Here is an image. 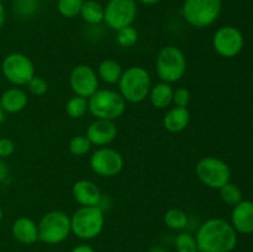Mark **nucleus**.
Segmentation results:
<instances>
[{
    "mask_svg": "<svg viewBox=\"0 0 253 252\" xmlns=\"http://www.w3.org/2000/svg\"><path fill=\"white\" fill-rule=\"evenodd\" d=\"M195 240L199 252H231L237 245V232L231 222L211 217L198 227Z\"/></svg>",
    "mask_w": 253,
    "mask_h": 252,
    "instance_id": "obj_1",
    "label": "nucleus"
},
{
    "mask_svg": "<svg viewBox=\"0 0 253 252\" xmlns=\"http://www.w3.org/2000/svg\"><path fill=\"white\" fill-rule=\"evenodd\" d=\"M119 84V93L126 103L138 104L148 98L152 88L150 72L141 66H131L123 71Z\"/></svg>",
    "mask_w": 253,
    "mask_h": 252,
    "instance_id": "obj_2",
    "label": "nucleus"
},
{
    "mask_svg": "<svg viewBox=\"0 0 253 252\" xmlns=\"http://www.w3.org/2000/svg\"><path fill=\"white\" fill-rule=\"evenodd\" d=\"M222 11V0H184L182 16L194 29H208L217 21Z\"/></svg>",
    "mask_w": 253,
    "mask_h": 252,
    "instance_id": "obj_3",
    "label": "nucleus"
},
{
    "mask_svg": "<svg viewBox=\"0 0 253 252\" xmlns=\"http://www.w3.org/2000/svg\"><path fill=\"white\" fill-rule=\"evenodd\" d=\"M156 73L161 82L177 83L187 73V57L177 46L162 47L156 57Z\"/></svg>",
    "mask_w": 253,
    "mask_h": 252,
    "instance_id": "obj_4",
    "label": "nucleus"
},
{
    "mask_svg": "<svg viewBox=\"0 0 253 252\" xmlns=\"http://www.w3.org/2000/svg\"><path fill=\"white\" fill-rule=\"evenodd\" d=\"M105 225L104 210L99 207H81L71 216V231L81 240L96 239Z\"/></svg>",
    "mask_w": 253,
    "mask_h": 252,
    "instance_id": "obj_5",
    "label": "nucleus"
},
{
    "mask_svg": "<svg viewBox=\"0 0 253 252\" xmlns=\"http://www.w3.org/2000/svg\"><path fill=\"white\" fill-rule=\"evenodd\" d=\"M126 101L119 91L99 88L88 99V111L95 119L115 121L124 115Z\"/></svg>",
    "mask_w": 253,
    "mask_h": 252,
    "instance_id": "obj_6",
    "label": "nucleus"
},
{
    "mask_svg": "<svg viewBox=\"0 0 253 252\" xmlns=\"http://www.w3.org/2000/svg\"><path fill=\"white\" fill-rule=\"evenodd\" d=\"M39 241L47 245L62 244L72 234L71 216L62 210L46 212L37 224Z\"/></svg>",
    "mask_w": 253,
    "mask_h": 252,
    "instance_id": "obj_7",
    "label": "nucleus"
},
{
    "mask_svg": "<svg viewBox=\"0 0 253 252\" xmlns=\"http://www.w3.org/2000/svg\"><path fill=\"white\" fill-rule=\"evenodd\" d=\"M195 174L203 184L217 190L231 179L230 166L215 156H207L199 160L195 166Z\"/></svg>",
    "mask_w": 253,
    "mask_h": 252,
    "instance_id": "obj_8",
    "label": "nucleus"
},
{
    "mask_svg": "<svg viewBox=\"0 0 253 252\" xmlns=\"http://www.w3.org/2000/svg\"><path fill=\"white\" fill-rule=\"evenodd\" d=\"M1 72L4 78L14 86H24L34 78V62L26 54L12 52L6 54L1 62Z\"/></svg>",
    "mask_w": 253,
    "mask_h": 252,
    "instance_id": "obj_9",
    "label": "nucleus"
},
{
    "mask_svg": "<svg viewBox=\"0 0 253 252\" xmlns=\"http://www.w3.org/2000/svg\"><path fill=\"white\" fill-rule=\"evenodd\" d=\"M136 17V0H108V2L104 5V24L115 32L123 27L132 25Z\"/></svg>",
    "mask_w": 253,
    "mask_h": 252,
    "instance_id": "obj_10",
    "label": "nucleus"
},
{
    "mask_svg": "<svg viewBox=\"0 0 253 252\" xmlns=\"http://www.w3.org/2000/svg\"><path fill=\"white\" fill-rule=\"evenodd\" d=\"M91 170L99 177L111 178L118 175L124 168V157L119 151L104 146L98 147L89 160Z\"/></svg>",
    "mask_w": 253,
    "mask_h": 252,
    "instance_id": "obj_11",
    "label": "nucleus"
},
{
    "mask_svg": "<svg viewBox=\"0 0 253 252\" xmlns=\"http://www.w3.org/2000/svg\"><path fill=\"white\" fill-rule=\"evenodd\" d=\"M245 46L242 32L235 26H222L215 31L212 36V48L224 58H234L239 56Z\"/></svg>",
    "mask_w": 253,
    "mask_h": 252,
    "instance_id": "obj_12",
    "label": "nucleus"
},
{
    "mask_svg": "<svg viewBox=\"0 0 253 252\" xmlns=\"http://www.w3.org/2000/svg\"><path fill=\"white\" fill-rule=\"evenodd\" d=\"M69 86L74 95L89 99L99 89L96 71L89 64H77L69 73Z\"/></svg>",
    "mask_w": 253,
    "mask_h": 252,
    "instance_id": "obj_13",
    "label": "nucleus"
},
{
    "mask_svg": "<svg viewBox=\"0 0 253 252\" xmlns=\"http://www.w3.org/2000/svg\"><path fill=\"white\" fill-rule=\"evenodd\" d=\"M85 136L90 141L91 146L104 147L110 145L118 137V126L114 121L95 119L93 123L89 124Z\"/></svg>",
    "mask_w": 253,
    "mask_h": 252,
    "instance_id": "obj_14",
    "label": "nucleus"
},
{
    "mask_svg": "<svg viewBox=\"0 0 253 252\" xmlns=\"http://www.w3.org/2000/svg\"><path fill=\"white\" fill-rule=\"evenodd\" d=\"M74 200L81 207H100L103 193L98 185L89 179H79L72 187Z\"/></svg>",
    "mask_w": 253,
    "mask_h": 252,
    "instance_id": "obj_15",
    "label": "nucleus"
},
{
    "mask_svg": "<svg viewBox=\"0 0 253 252\" xmlns=\"http://www.w3.org/2000/svg\"><path fill=\"white\" fill-rule=\"evenodd\" d=\"M231 225L237 234L250 235L253 232V202L241 200L232 207Z\"/></svg>",
    "mask_w": 253,
    "mask_h": 252,
    "instance_id": "obj_16",
    "label": "nucleus"
},
{
    "mask_svg": "<svg viewBox=\"0 0 253 252\" xmlns=\"http://www.w3.org/2000/svg\"><path fill=\"white\" fill-rule=\"evenodd\" d=\"M12 237L16 240L19 244L34 245L39 241V227L37 224L32 219L27 216H20L12 222L11 226Z\"/></svg>",
    "mask_w": 253,
    "mask_h": 252,
    "instance_id": "obj_17",
    "label": "nucleus"
},
{
    "mask_svg": "<svg viewBox=\"0 0 253 252\" xmlns=\"http://www.w3.org/2000/svg\"><path fill=\"white\" fill-rule=\"evenodd\" d=\"M29 103L27 93L20 86H11L0 95V106L5 114H17Z\"/></svg>",
    "mask_w": 253,
    "mask_h": 252,
    "instance_id": "obj_18",
    "label": "nucleus"
},
{
    "mask_svg": "<svg viewBox=\"0 0 253 252\" xmlns=\"http://www.w3.org/2000/svg\"><path fill=\"white\" fill-rule=\"evenodd\" d=\"M190 113L187 108L173 106L163 116V127L170 133L184 131L189 126Z\"/></svg>",
    "mask_w": 253,
    "mask_h": 252,
    "instance_id": "obj_19",
    "label": "nucleus"
},
{
    "mask_svg": "<svg viewBox=\"0 0 253 252\" xmlns=\"http://www.w3.org/2000/svg\"><path fill=\"white\" fill-rule=\"evenodd\" d=\"M173 91H174V88L172 84L160 82L152 85L148 94V99L153 108L163 110V109H168L173 104Z\"/></svg>",
    "mask_w": 253,
    "mask_h": 252,
    "instance_id": "obj_20",
    "label": "nucleus"
},
{
    "mask_svg": "<svg viewBox=\"0 0 253 252\" xmlns=\"http://www.w3.org/2000/svg\"><path fill=\"white\" fill-rule=\"evenodd\" d=\"M96 74H98L99 81L106 84H116L120 81L123 68H121V64L115 59L106 58L99 63Z\"/></svg>",
    "mask_w": 253,
    "mask_h": 252,
    "instance_id": "obj_21",
    "label": "nucleus"
},
{
    "mask_svg": "<svg viewBox=\"0 0 253 252\" xmlns=\"http://www.w3.org/2000/svg\"><path fill=\"white\" fill-rule=\"evenodd\" d=\"M79 16L85 24L98 26L104 22V5L96 0H85Z\"/></svg>",
    "mask_w": 253,
    "mask_h": 252,
    "instance_id": "obj_22",
    "label": "nucleus"
},
{
    "mask_svg": "<svg viewBox=\"0 0 253 252\" xmlns=\"http://www.w3.org/2000/svg\"><path fill=\"white\" fill-rule=\"evenodd\" d=\"M163 221L168 229L174 230V231H183L188 226L189 217L184 210L179 208H170L166 211Z\"/></svg>",
    "mask_w": 253,
    "mask_h": 252,
    "instance_id": "obj_23",
    "label": "nucleus"
},
{
    "mask_svg": "<svg viewBox=\"0 0 253 252\" xmlns=\"http://www.w3.org/2000/svg\"><path fill=\"white\" fill-rule=\"evenodd\" d=\"M66 113L72 119H82L88 113V99L74 95L66 103Z\"/></svg>",
    "mask_w": 253,
    "mask_h": 252,
    "instance_id": "obj_24",
    "label": "nucleus"
},
{
    "mask_svg": "<svg viewBox=\"0 0 253 252\" xmlns=\"http://www.w3.org/2000/svg\"><path fill=\"white\" fill-rule=\"evenodd\" d=\"M85 0H57V11L66 19H74L81 14Z\"/></svg>",
    "mask_w": 253,
    "mask_h": 252,
    "instance_id": "obj_25",
    "label": "nucleus"
},
{
    "mask_svg": "<svg viewBox=\"0 0 253 252\" xmlns=\"http://www.w3.org/2000/svg\"><path fill=\"white\" fill-rule=\"evenodd\" d=\"M12 9L15 14L24 19H29L36 15L40 9L39 0H14L12 2Z\"/></svg>",
    "mask_w": 253,
    "mask_h": 252,
    "instance_id": "obj_26",
    "label": "nucleus"
},
{
    "mask_svg": "<svg viewBox=\"0 0 253 252\" xmlns=\"http://www.w3.org/2000/svg\"><path fill=\"white\" fill-rule=\"evenodd\" d=\"M219 193L222 202H224L225 204L230 205V207H235V205L239 204L241 200H244L242 199L241 189H240L236 184H234V183L231 182L226 183L224 187L220 188Z\"/></svg>",
    "mask_w": 253,
    "mask_h": 252,
    "instance_id": "obj_27",
    "label": "nucleus"
},
{
    "mask_svg": "<svg viewBox=\"0 0 253 252\" xmlns=\"http://www.w3.org/2000/svg\"><path fill=\"white\" fill-rule=\"evenodd\" d=\"M138 41V31L133 25L130 26L123 27V29L116 31V42L119 46L124 47V48H130L133 47Z\"/></svg>",
    "mask_w": 253,
    "mask_h": 252,
    "instance_id": "obj_28",
    "label": "nucleus"
},
{
    "mask_svg": "<svg viewBox=\"0 0 253 252\" xmlns=\"http://www.w3.org/2000/svg\"><path fill=\"white\" fill-rule=\"evenodd\" d=\"M174 247L177 252H199L195 236L185 231H180L175 236Z\"/></svg>",
    "mask_w": 253,
    "mask_h": 252,
    "instance_id": "obj_29",
    "label": "nucleus"
},
{
    "mask_svg": "<svg viewBox=\"0 0 253 252\" xmlns=\"http://www.w3.org/2000/svg\"><path fill=\"white\" fill-rule=\"evenodd\" d=\"M68 148L72 155L77 156V157H82V156H85L90 151L91 143L85 135H77L71 138Z\"/></svg>",
    "mask_w": 253,
    "mask_h": 252,
    "instance_id": "obj_30",
    "label": "nucleus"
},
{
    "mask_svg": "<svg viewBox=\"0 0 253 252\" xmlns=\"http://www.w3.org/2000/svg\"><path fill=\"white\" fill-rule=\"evenodd\" d=\"M29 91L35 96H43L48 91V82L40 76H35L27 84Z\"/></svg>",
    "mask_w": 253,
    "mask_h": 252,
    "instance_id": "obj_31",
    "label": "nucleus"
},
{
    "mask_svg": "<svg viewBox=\"0 0 253 252\" xmlns=\"http://www.w3.org/2000/svg\"><path fill=\"white\" fill-rule=\"evenodd\" d=\"M190 91L185 86H179L173 91V105L179 108H187L190 103Z\"/></svg>",
    "mask_w": 253,
    "mask_h": 252,
    "instance_id": "obj_32",
    "label": "nucleus"
},
{
    "mask_svg": "<svg viewBox=\"0 0 253 252\" xmlns=\"http://www.w3.org/2000/svg\"><path fill=\"white\" fill-rule=\"evenodd\" d=\"M15 152V143L7 137L0 138V160L10 157Z\"/></svg>",
    "mask_w": 253,
    "mask_h": 252,
    "instance_id": "obj_33",
    "label": "nucleus"
},
{
    "mask_svg": "<svg viewBox=\"0 0 253 252\" xmlns=\"http://www.w3.org/2000/svg\"><path fill=\"white\" fill-rule=\"evenodd\" d=\"M9 174H10L9 167H7V165L4 162V161L0 160V184L5 183V180L9 178Z\"/></svg>",
    "mask_w": 253,
    "mask_h": 252,
    "instance_id": "obj_34",
    "label": "nucleus"
},
{
    "mask_svg": "<svg viewBox=\"0 0 253 252\" xmlns=\"http://www.w3.org/2000/svg\"><path fill=\"white\" fill-rule=\"evenodd\" d=\"M71 252H95V250L88 244H81V245H77L76 247L71 250Z\"/></svg>",
    "mask_w": 253,
    "mask_h": 252,
    "instance_id": "obj_35",
    "label": "nucleus"
},
{
    "mask_svg": "<svg viewBox=\"0 0 253 252\" xmlns=\"http://www.w3.org/2000/svg\"><path fill=\"white\" fill-rule=\"evenodd\" d=\"M5 21H6V10H5L4 4L0 0V30L4 27Z\"/></svg>",
    "mask_w": 253,
    "mask_h": 252,
    "instance_id": "obj_36",
    "label": "nucleus"
},
{
    "mask_svg": "<svg viewBox=\"0 0 253 252\" xmlns=\"http://www.w3.org/2000/svg\"><path fill=\"white\" fill-rule=\"evenodd\" d=\"M136 1L141 2V4L143 5H147V6H152V5H156L158 4V2H161L162 0H136Z\"/></svg>",
    "mask_w": 253,
    "mask_h": 252,
    "instance_id": "obj_37",
    "label": "nucleus"
},
{
    "mask_svg": "<svg viewBox=\"0 0 253 252\" xmlns=\"http://www.w3.org/2000/svg\"><path fill=\"white\" fill-rule=\"evenodd\" d=\"M148 252H167V251H166V250L161 246H153V247H151L150 251Z\"/></svg>",
    "mask_w": 253,
    "mask_h": 252,
    "instance_id": "obj_38",
    "label": "nucleus"
},
{
    "mask_svg": "<svg viewBox=\"0 0 253 252\" xmlns=\"http://www.w3.org/2000/svg\"><path fill=\"white\" fill-rule=\"evenodd\" d=\"M4 120H5V113L2 111L1 106H0V125H1L2 121H4Z\"/></svg>",
    "mask_w": 253,
    "mask_h": 252,
    "instance_id": "obj_39",
    "label": "nucleus"
},
{
    "mask_svg": "<svg viewBox=\"0 0 253 252\" xmlns=\"http://www.w3.org/2000/svg\"><path fill=\"white\" fill-rule=\"evenodd\" d=\"M2 217H4V211H2V209L0 208V221L2 220Z\"/></svg>",
    "mask_w": 253,
    "mask_h": 252,
    "instance_id": "obj_40",
    "label": "nucleus"
},
{
    "mask_svg": "<svg viewBox=\"0 0 253 252\" xmlns=\"http://www.w3.org/2000/svg\"><path fill=\"white\" fill-rule=\"evenodd\" d=\"M252 83H253V76H252Z\"/></svg>",
    "mask_w": 253,
    "mask_h": 252,
    "instance_id": "obj_41",
    "label": "nucleus"
}]
</instances>
